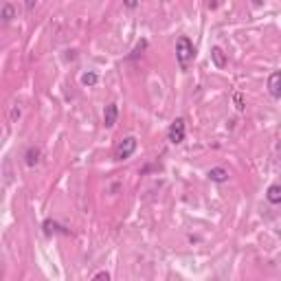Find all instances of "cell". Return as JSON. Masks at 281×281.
Listing matches in <instances>:
<instances>
[{
    "label": "cell",
    "mask_w": 281,
    "mask_h": 281,
    "mask_svg": "<svg viewBox=\"0 0 281 281\" xmlns=\"http://www.w3.org/2000/svg\"><path fill=\"white\" fill-rule=\"evenodd\" d=\"M18 117H20V108H13V110H11V121H16Z\"/></svg>",
    "instance_id": "ac0fdd59"
},
{
    "label": "cell",
    "mask_w": 281,
    "mask_h": 281,
    "mask_svg": "<svg viewBox=\"0 0 281 281\" xmlns=\"http://www.w3.org/2000/svg\"><path fill=\"white\" fill-rule=\"evenodd\" d=\"M13 18H16V9H13L11 5H5L3 9H0V20H3L5 24H9Z\"/></svg>",
    "instance_id": "7c38bea8"
},
{
    "label": "cell",
    "mask_w": 281,
    "mask_h": 281,
    "mask_svg": "<svg viewBox=\"0 0 281 281\" xmlns=\"http://www.w3.org/2000/svg\"><path fill=\"white\" fill-rule=\"evenodd\" d=\"M40 156H42V152H40V147H36V145H31L29 150L24 152V163L29 165V167H36L38 163H40Z\"/></svg>",
    "instance_id": "8992f818"
},
{
    "label": "cell",
    "mask_w": 281,
    "mask_h": 281,
    "mask_svg": "<svg viewBox=\"0 0 281 281\" xmlns=\"http://www.w3.org/2000/svg\"><path fill=\"white\" fill-rule=\"evenodd\" d=\"M117 119H119V106L117 103H108V106H106V110H103V125H106V128H115Z\"/></svg>",
    "instance_id": "277c9868"
},
{
    "label": "cell",
    "mask_w": 281,
    "mask_h": 281,
    "mask_svg": "<svg viewBox=\"0 0 281 281\" xmlns=\"http://www.w3.org/2000/svg\"><path fill=\"white\" fill-rule=\"evenodd\" d=\"M266 200H268L270 204H279L281 202V185H270L268 191H266Z\"/></svg>",
    "instance_id": "30bf717a"
},
{
    "label": "cell",
    "mask_w": 281,
    "mask_h": 281,
    "mask_svg": "<svg viewBox=\"0 0 281 281\" xmlns=\"http://www.w3.org/2000/svg\"><path fill=\"white\" fill-rule=\"evenodd\" d=\"M42 229H44V233H46V235H51V233H62V235H71V231H68V229H64L62 224L53 222V220H44Z\"/></svg>",
    "instance_id": "52a82bcc"
},
{
    "label": "cell",
    "mask_w": 281,
    "mask_h": 281,
    "mask_svg": "<svg viewBox=\"0 0 281 281\" xmlns=\"http://www.w3.org/2000/svg\"><path fill=\"white\" fill-rule=\"evenodd\" d=\"M136 138L134 136H125L121 143L115 147V160H128L132 154L136 152Z\"/></svg>",
    "instance_id": "7a4b0ae2"
},
{
    "label": "cell",
    "mask_w": 281,
    "mask_h": 281,
    "mask_svg": "<svg viewBox=\"0 0 281 281\" xmlns=\"http://www.w3.org/2000/svg\"><path fill=\"white\" fill-rule=\"evenodd\" d=\"M209 180L211 183H226L229 180V171L224 169V167H213V169H209Z\"/></svg>",
    "instance_id": "ba28073f"
},
{
    "label": "cell",
    "mask_w": 281,
    "mask_h": 281,
    "mask_svg": "<svg viewBox=\"0 0 281 281\" xmlns=\"http://www.w3.org/2000/svg\"><path fill=\"white\" fill-rule=\"evenodd\" d=\"M211 59H213V64H216L218 68H224L226 62H229L226 55H224V51L220 49V46H213V49H211Z\"/></svg>",
    "instance_id": "9c48e42d"
},
{
    "label": "cell",
    "mask_w": 281,
    "mask_h": 281,
    "mask_svg": "<svg viewBox=\"0 0 281 281\" xmlns=\"http://www.w3.org/2000/svg\"><path fill=\"white\" fill-rule=\"evenodd\" d=\"M176 59H178V66L180 71H187L189 64L196 59V46L187 36H180L178 42H176Z\"/></svg>",
    "instance_id": "6da1fadb"
},
{
    "label": "cell",
    "mask_w": 281,
    "mask_h": 281,
    "mask_svg": "<svg viewBox=\"0 0 281 281\" xmlns=\"http://www.w3.org/2000/svg\"><path fill=\"white\" fill-rule=\"evenodd\" d=\"M185 134H187V128H185V119H176L169 130H167V140H169L171 145H180L185 140Z\"/></svg>",
    "instance_id": "3957f363"
},
{
    "label": "cell",
    "mask_w": 281,
    "mask_h": 281,
    "mask_svg": "<svg viewBox=\"0 0 281 281\" xmlns=\"http://www.w3.org/2000/svg\"><path fill=\"white\" fill-rule=\"evenodd\" d=\"M268 90H270V95L279 99L281 97V73L279 71H272L270 73V77H268Z\"/></svg>",
    "instance_id": "5b68a950"
},
{
    "label": "cell",
    "mask_w": 281,
    "mask_h": 281,
    "mask_svg": "<svg viewBox=\"0 0 281 281\" xmlns=\"http://www.w3.org/2000/svg\"><path fill=\"white\" fill-rule=\"evenodd\" d=\"M24 5H26V11H33V9H36V0H24Z\"/></svg>",
    "instance_id": "e0dca14e"
},
{
    "label": "cell",
    "mask_w": 281,
    "mask_h": 281,
    "mask_svg": "<svg viewBox=\"0 0 281 281\" xmlns=\"http://www.w3.org/2000/svg\"><path fill=\"white\" fill-rule=\"evenodd\" d=\"M123 5L128 7V9H136V7H138V0H123Z\"/></svg>",
    "instance_id": "2e32d148"
},
{
    "label": "cell",
    "mask_w": 281,
    "mask_h": 281,
    "mask_svg": "<svg viewBox=\"0 0 281 281\" xmlns=\"http://www.w3.org/2000/svg\"><path fill=\"white\" fill-rule=\"evenodd\" d=\"M92 279H95V281H99V279H106V281H108V279H110V272L101 270V272H97V275H92Z\"/></svg>",
    "instance_id": "5bb4252c"
},
{
    "label": "cell",
    "mask_w": 281,
    "mask_h": 281,
    "mask_svg": "<svg viewBox=\"0 0 281 281\" xmlns=\"http://www.w3.org/2000/svg\"><path fill=\"white\" fill-rule=\"evenodd\" d=\"M233 101H235V108L242 112L246 106H244V97H242V92H235V95H233Z\"/></svg>",
    "instance_id": "4fadbf2b"
},
{
    "label": "cell",
    "mask_w": 281,
    "mask_h": 281,
    "mask_svg": "<svg viewBox=\"0 0 281 281\" xmlns=\"http://www.w3.org/2000/svg\"><path fill=\"white\" fill-rule=\"evenodd\" d=\"M79 82H82V86H86V88H92V86H97L99 75L95 71H88V73H84V75L79 77Z\"/></svg>",
    "instance_id": "8fae6325"
},
{
    "label": "cell",
    "mask_w": 281,
    "mask_h": 281,
    "mask_svg": "<svg viewBox=\"0 0 281 281\" xmlns=\"http://www.w3.org/2000/svg\"><path fill=\"white\" fill-rule=\"evenodd\" d=\"M218 5H220V0H209V7H211V9H216Z\"/></svg>",
    "instance_id": "d6986e66"
},
{
    "label": "cell",
    "mask_w": 281,
    "mask_h": 281,
    "mask_svg": "<svg viewBox=\"0 0 281 281\" xmlns=\"http://www.w3.org/2000/svg\"><path fill=\"white\" fill-rule=\"evenodd\" d=\"M145 46H147V42H145V40H143V42H138V46H136V49H134V53H132V57H136V55H140V51H143V49H145Z\"/></svg>",
    "instance_id": "9a60e30c"
}]
</instances>
